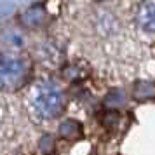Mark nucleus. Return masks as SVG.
Wrapping results in <instances>:
<instances>
[{
	"instance_id": "1",
	"label": "nucleus",
	"mask_w": 155,
	"mask_h": 155,
	"mask_svg": "<svg viewBox=\"0 0 155 155\" xmlns=\"http://www.w3.org/2000/svg\"><path fill=\"white\" fill-rule=\"evenodd\" d=\"M26 77V66L21 58L12 54H0V85L5 89H16Z\"/></svg>"
}]
</instances>
